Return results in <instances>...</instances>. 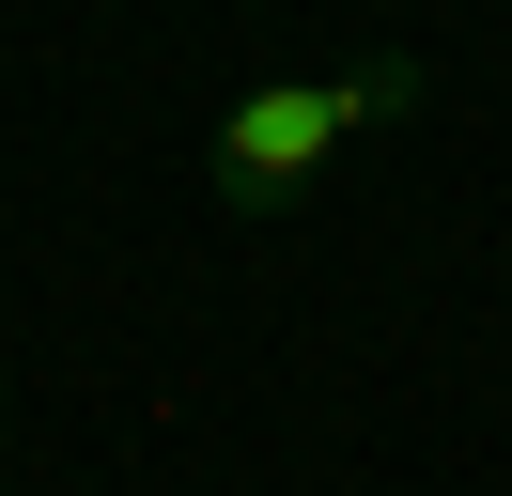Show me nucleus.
I'll return each mask as SVG.
<instances>
[{
  "mask_svg": "<svg viewBox=\"0 0 512 496\" xmlns=\"http://www.w3.org/2000/svg\"><path fill=\"white\" fill-rule=\"evenodd\" d=\"M373 109H404V62H373V78H280V93H233V124H218V202H233V217H280L295 186L342 155V124H373Z\"/></svg>",
  "mask_w": 512,
  "mask_h": 496,
  "instance_id": "obj_1",
  "label": "nucleus"
}]
</instances>
